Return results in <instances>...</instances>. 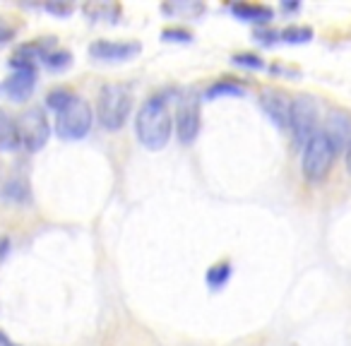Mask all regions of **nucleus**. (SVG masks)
<instances>
[{
	"instance_id": "nucleus-24",
	"label": "nucleus",
	"mask_w": 351,
	"mask_h": 346,
	"mask_svg": "<svg viewBox=\"0 0 351 346\" xmlns=\"http://www.w3.org/2000/svg\"><path fill=\"white\" fill-rule=\"evenodd\" d=\"M10 253V238L8 236H0V260Z\"/></svg>"
},
{
	"instance_id": "nucleus-5",
	"label": "nucleus",
	"mask_w": 351,
	"mask_h": 346,
	"mask_svg": "<svg viewBox=\"0 0 351 346\" xmlns=\"http://www.w3.org/2000/svg\"><path fill=\"white\" fill-rule=\"evenodd\" d=\"M49 137L51 125L44 108H27L17 118V140H20V147H25L27 151H39L49 142Z\"/></svg>"
},
{
	"instance_id": "nucleus-21",
	"label": "nucleus",
	"mask_w": 351,
	"mask_h": 346,
	"mask_svg": "<svg viewBox=\"0 0 351 346\" xmlns=\"http://www.w3.org/2000/svg\"><path fill=\"white\" fill-rule=\"evenodd\" d=\"M161 36H164L166 41H191L193 39V34L188 29H164Z\"/></svg>"
},
{
	"instance_id": "nucleus-12",
	"label": "nucleus",
	"mask_w": 351,
	"mask_h": 346,
	"mask_svg": "<svg viewBox=\"0 0 351 346\" xmlns=\"http://www.w3.org/2000/svg\"><path fill=\"white\" fill-rule=\"evenodd\" d=\"M231 12L241 20L248 22H267L272 20V8L267 5H253V3H234L231 5Z\"/></svg>"
},
{
	"instance_id": "nucleus-16",
	"label": "nucleus",
	"mask_w": 351,
	"mask_h": 346,
	"mask_svg": "<svg viewBox=\"0 0 351 346\" xmlns=\"http://www.w3.org/2000/svg\"><path fill=\"white\" fill-rule=\"evenodd\" d=\"M241 94H243V87H241V84L229 82V79L212 84V87L207 89V99H217V97H241Z\"/></svg>"
},
{
	"instance_id": "nucleus-7",
	"label": "nucleus",
	"mask_w": 351,
	"mask_h": 346,
	"mask_svg": "<svg viewBox=\"0 0 351 346\" xmlns=\"http://www.w3.org/2000/svg\"><path fill=\"white\" fill-rule=\"evenodd\" d=\"M260 106L267 113V118L279 127V130H287L291 125V106L293 99H289V94L279 92V89H263L260 94Z\"/></svg>"
},
{
	"instance_id": "nucleus-3",
	"label": "nucleus",
	"mask_w": 351,
	"mask_h": 346,
	"mask_svg": "<svg viewBox=\"0 0 351 346\" xmlns=\"http://www.w3.org/2000/svg\"><path fill=\"white\" fill-rule=\"evenodd\" d=\"M335 149L330 147V142L325 140L322 132L313 135L311 140L303 145V156H301V171L303 178L308 183H320L327 178L332 169V161H335Z\"/></svg>"
},
{
	"instance_id": "nucleus-2",
	"label": "nucleus",
	"mask_w": 351,
	"mask_h": 346,
	"mask_svg": "<svg viewBox=\"0 0 351 346\" xmlns=\"http://www.w3.org/2000/svg\"><path fill=\"white\" fill-rule=\"evenodd\" d=\"M132 111V92L125 84H104L99 92L97 116L101 127L121 130Z\"/></svg>"
},
{
	"instance_id": "nucleus-26",
	"label": "nucleus",
	"mask_w": 351,
	"mask_h": 346,
	"mask_svg": "<svg viewBox=\"0 0 351 346\" xmlns=\"http://www.w3.org/2000/svg\"><path fill=\"white\" fill-rule=\"evenodd\" d=\"M0 339H3V336H0ZM3 341H5V339H3ZM5 346H15V344H8V341H5Z\"/></svg>"
},
{
	"instance_id": "nucleus-23",
	"label": "nucleus",
	"mask_w": 351,
	"mask_h": 346,
	"mask_svg": "<svg viewBox=\"0 0 351 346\" xmlns=\"http://www.w3.org/2000/svg\"><path fill=\"white\" fill-rule=\"evenodd\" d=\"M46 10H49L51 15L65 17V15H70V12H73V8H70V5H53V3H49V5H46Z\"/></svg>"
},
{
	"instance_id": "nucleus-19",
	"label": "nucleus",
	"mask_w": 351,
	"mask_h": 346,
	"mask_svg": "<svg viewBox=\"0 0 351 346\" xmlns=\"http://www.w3.org/2000/svg\"><path fill=\"white\" fill-rule=\"evenodd\" d=\"M313 36V32L308 27H287L282 32V39L289 41V44H306L308 39Z\"/></svg>"
},
{
	"instance_id": "nucleus-25",
	"label": "nucleus",
	"mask_w": 351,
	"mask_h": 346,
	"mask_svg": "<svg viewBox=\"0 0 351 346\" xmlns=\"http://www.w3.org/2000/svg\"><path fill=\"white\" fill-rule=\"evenodd\" d=\"M346 169H349V173H351V145L346 147Z\"/></svg>"
},
{
	"instance_id": "nucleus-8",
	"label": "nucleus",
	"mask_w": 351,
	"mask_h": 346,
	"mask_svg": "<svg viewBox=\"0 0 351 346\" xmlns=\"http://www.w3.org/2000/svg\"><path fill=\"white\" fill-rule=\"evenodd\" d=\"M322 135L330 142L335 154H341V151L351 145V116L346 111H332L330 116L325 118Z\"/></svg>"
},
{
	"instance_id": "nucleus-4",
	"label": "nucleus",
	"mask_w": 351,
	"mask_h": 346,
	"mask_svg": "<svg viewBox=\"0 0 351 346\" xmlns=\"http://www.w3.org/2000/svg\"><path fill=\"white\" fill-rule=\"evenodd\" d=\"M94 113L84 99L75 97L70 106H65L63 111L56 116V132L63 140H82L92 130Z\"/></svg>"
},
{
	"instance_id": "nucleus-11",
	"label": "nucleus",
	"mask_w": 351,
	"mask_h": 346,
	"mask_svg": "<svg viewBox=\"0 0 351 346\" xmlns=\"http://www.w3.org/2000/svg\"><path fill=\"white\" fill-rule=\"evenodd\" d=\"M36 84V70L34 68H15V73L3 82L5 94L12 101H27L34 92Z\"/></svg>"
},
{
	"instance_id": "nucleus-17",
	"label": "nucleus",
	"mask_w": 351,
	"mask_h": 346,
	"mask_svg": "<svg viewBox=\"0 0 351 346\" xmlns=\"http://www.w3.org/2000/svg\"><path fill=\"white\" fill-rule=\"evenodd\" d=\"M231 277V264L229 262H221V264H215V267L207 272V284L212 288H221Z\"/></svg>"
},
{
	"instance_id": "nucleus-18",
	"label": "nucleus",
	"mask_w": 351,
	"mask_h": 346,
	"mask_svg": "<svg viewBox=\"0 0 351 346\" xmlns=\"http://www.w3.org/2000/svg\"><path fill=\"white\" fill-rule=\"evenodd\" d=\"M44 63H46V68H51V70H63L73 63V55H70L68 51H51L44 58Z\"/></svg>"
},
{
	"instance_id": "nucleus-6",
	"label": "nucleus",
	"mask_w": 351,
	"mask_h": 346,
	"mask_svg": "<svg viewBox=\"0 0 351 346\" xmlns=\"http://www.w3.org/2000/svg\"><path fill=\"white\" fill-rule=\"evenodd\" d=\"M317 123H320V108L311 94H301L293 99L291 106V130L296 145H306L313 135H317Z\"/></svg>"
},
{
	"instance_id": "nucleus-14",
	"label": "nucleus",
	"mask_w": 351,
	"mask_h": 346,
	"mask_svg": "<svg viewBox=\"0 0 351 346\" xmlns=\"http://www.w3.org/2000/svg\"><path fill=\"white\" fill-rule=\"evenodd\" d=\"M3 195H5L8 200L27 202L29 200V186H27L22 178H12V181H8L5 188H3Z\"/></svg>"
},
{
	"instance_id": "nucleus-22",
	"label": "nucleus",
	"mask_w": 351,
	"mask_h": 346,
	"mask_svg": "<svg viewBox=\"0 0 351 346\" xmlns=\"http://www.w3.org/2000/svg\"><path fill=\"white\" fill-rule=\"evenodd\" d=\"M12 36H15V29H12L10 25H5V22L0 20V44H5V41H10Z\"/></svg>"
},
{
	"instance_id": "nucleus-1",
	"label": "nucleus",
	"mask_w": 351,
	"mask_h": 346,
	"mask_svg": "<svg viewBox=\"0 0 351 346\" xmlns=\"http://www.w3.org/2000/svg\"><path fill=\"white\" fill-rule=\"evenodd\" d=\"M171 130H173V121H171L166 99L161 97L147 99L135 118V132L140 145L152 151L164 149L171 140Z\"/></svg>"
},
{
	"instance_id": "nucleus-9",
	"label": "nucleus",
	"mask_w": 351,
	"mask_h": 346,
	"mask_svg": "<svg viewBox=\"0 0 351 346\" xmlns=\"http://www.w3.org/2000/svg\"><path fill=\"white\" fill-rule=\"evenodd\" d=\"M176 132L183 145H193L195 137L200 135V106L195 99H188L181 103L178 113H176Z\"/></svg>"
},
{
	"instance_id": "nucleus-15",
	"label": "nucleus",
	"mask_w": 351,
	"mask_h": 346,
	"mask_svg": "<svg viewBox=\"0 0 351 346\" xmlns=\"http://www.w3.org/2000/svg\"><path fill=\"white\" fill-rule=\"evenodd\" d=\"M75 99V94L70 92V89L60 87V89H53V92H49V97H46V106L53 108L56 113H60L65 106H70Z\"/></svg>"
},
{
	"instance_id": "nucleus-20",
	"label": "nucleus",
	"mask_w": 351,
	"mask_h": 346,
	"mask_svg": "<svg viewBox=\"0 0 351 346\" xmlns=\"http://www.w3.org/2000/svg\"><path fill=\"white\" fill-rule=\"evenodd\" d=\"M234 63L236 65H243V68H253V70L263 68V60H260V55H255V53H236L234 55Z\"/></svg>"
},
{
	"instance_id": "nucleus-13",
	"label": "nucleus",
	"mask_w": 351,
	"mask_h": 346,
	"mask_svg": "<svg viewBox=\"0 0 351 346\" xmlns=\"http://www.w3.org/2000/svg\"><path fill=\"white\" fill-rule=\"evenodd\" d=\"M20 140H17V121L10 113L0 111V149H17Z\"/></svg>"
},
{
	"instance_id": "nucleus-10",
	"label": "nucleus",
	"mask_w": 351,
	"mask_h": 346,
	"mask_svg": "<svg viewBox=\"0 0 351 346\" xmlns=\"http://www.w3.org/2000/svg\"><path fill=\"white\" fill-rule=\"evenodd\" d=\"M142 51V46L137 41H108L99 39L89 46V55L97 60H128L132 55H137Z\"/></svg>"
}]
</instances>
